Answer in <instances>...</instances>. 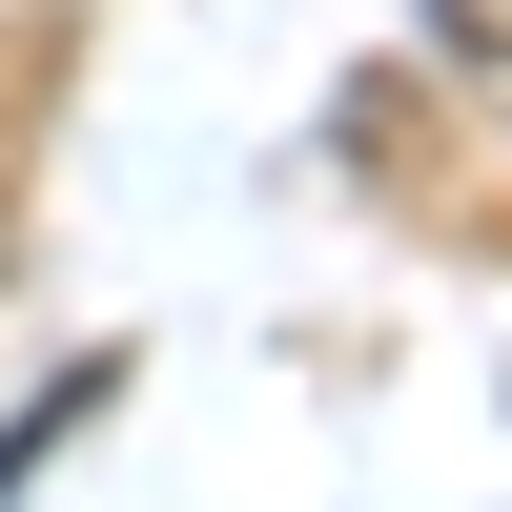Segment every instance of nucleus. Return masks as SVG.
Returning <instances> with one entry per match:
<instances>
[{
  "label": "nucleus",
  "instance_id": "f257e3e1",
  "mask_svg": "<svg viewBox=\"0 0 512 512\" xmlns=\"http://www.w3.org/2000/svg\"><path fill=\"white\" fill-rule=\"evenodd\" d=\"M431 41H451V62L492 82V103H512V0H431Z\"/></svg>",
  "mask_w": 512,
  "mask_h": 512
},
{
  "label": "nucleus",
  "instance_id": "f03ea898",
  "mask_svg": "<svg viewBox=\"0 0 512 512\" xmlns=\"http://www.w3.org/2000/svg\"><path fill=\"white\" fill-rule=\"evenodd\" d=\"M0 205H21V103H0Z\"/></svg>",
  "mask_w": 512,
  "mask_h": 512
}]
</instances>
